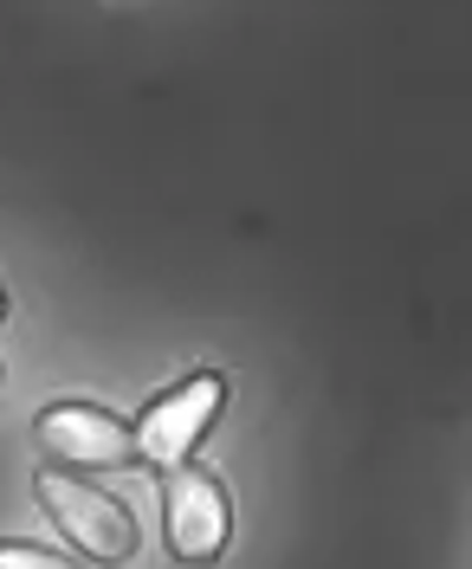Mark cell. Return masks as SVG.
I'll return each instance as SVG.
<instances>
[{
  "label": "cell",
  "instance_id": "obj_1",
  "mask_svg": "<svg viewBox=\"0 0 472 569\" xmlns=\"http://www.w3.org/2000/svg\"><path fill=\"white\" fill-rule=\"evenodd\" d=\"M33 492L78 557H91V563H130V550H137V518H130L110 492L84 486L78 472H59V466L39 472Z\"/></svg>",
  "mask_w": 472,
  "mask_h": 569
},
{
  "label": "cell",
  "instance_id": "obj_2",
  "mask_svg": "<svg viewBox=\"0 0 472 569\" xmlns=\"http://www.w3.org/2000/svg\"><path fill=\"white\" fill-rule=\"evenodd\" d=\"M33 440L46 447V460H59V472H117L137 460L130 427L91 408V401H59L33 421Z\"/></svg>",
  "mask_w": 472,
  "mask_h": 569
},
{
  "label": "cell",
  "instance_id": "obj_3",
  "mask_svg": "<svg viewBox=\"0 0 472 569\" xmlns=\"http://www.w3.org/2000/svg\"><path fill=\"white\" fill-rule=\"evenodd\" d=\"M220 401H227V382H220V376H194V382H182L175 395L149 401V415L130 427V440H137V460L162 466V472L188 466V453L201 447L208 421L220 415Z\"/></svg>",
  "mask_w": 472,
  "mask_h": 569
},
{
  "label": "cell",
  "instance_id": "obj_4",
  "mask_svg": "<svg viewBox=\"0 0 472 569\" xmlns=\"http://www.w3.org/2000/svg\"><path fill=\"white\" fill-rule=\"evenodd\" d=\"M162 525H169V557L214 563L227 550V531H233V511H227V492H220L214 472L175 466L169 486H162Z\"/></svg>",
  "mask_w": 472,
  "mask_h": 569
},
{
  "label": "cell",
  "instance_id": "obj_5",
  "mask_svg": "<svg viewBox=\"0 0 472 569\" xmlns=\"http://www.w3.org/2000/svg\"><path fill=\"white\" fill-rule=\"evenodd\" d=\"M0 569H78L59 550H39V543H0Z\"/></svg>",
  "mask_w": 472,
  "mask_h": 569
},
{
  "label": "cell",
  "instance_id": "obj_6",
  "mask_svg": "<svg viewBox=\"0 0 472 569\" xmlns=\"http://www.w3.org/2000/svg\"><path fill=\"white\" fill-rule=\"evenodd\" d=\"M0 318H7V291H0Z\"/></svg>",
  "mask_w": 472,
  "mask_h": 569
}]
</instances>
